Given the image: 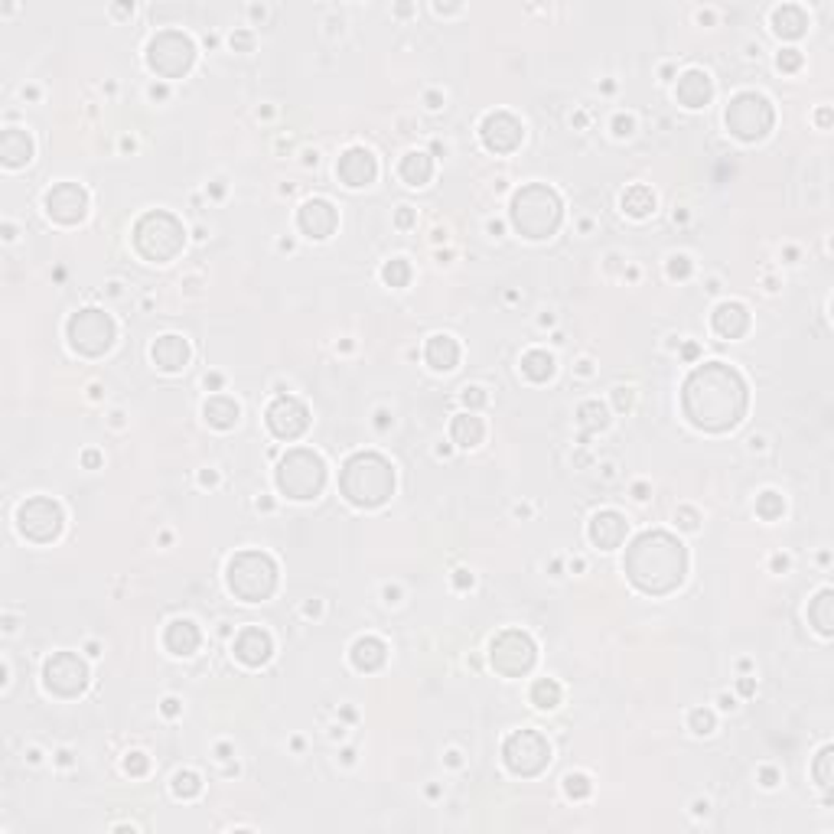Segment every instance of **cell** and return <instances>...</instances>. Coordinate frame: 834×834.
<instances>
[{
  "label": "cell",
  "mask_w": 834,
  "mask_h": 834,
  "mask_svg": "<svg viewBox=\"0 0 834 834\" xmlns=\"http://www.w3.org/2000/svg\"><path fill=\"white\" fill-rule=\"evenodd\" d=\"M749 407L747 378L727 362H701L681 385V414L704 434H730Z\"/></svg>",
  "instance_id": "6da1fadb"
},
{
  "label": "cell",
  "mask_w": 834,
  "mask_h": 834,
  "mask_svg": "<svg viewBox=\"0 0 834 834\" xmlns=\"http://www.w3.org/2000/svg\"><path fill=\"white\" fill-rule=\"evenodd\" d=\"M623 570L636 590L648 597H668L688 578V548L671 531H642L626 548Z\"/></svg>",
  "instance_id": "7a4b0ae2"
},
{
  "label": "cell",
  "mask_w": 834,
  "mask_h": 834,
  "mask_svg": "<svg viewBox=\"0 0 834 834\" xmlns=\"http://www.w3.org/2000/svg\"><path fill=\"white\" fill-rule=\"evenodd\" d=\"M339 492L356 508H378L395 496V467L382 453H352L339 469Z\"/></svg>",
  "instance_id": "3957f363"
},
{
  "label": "cell",
  "mask_w": 834,
  "mask_h": 834,
  "mask_svg": "<svg viewBox=\"0 0 834 834\" xmlns=\"http://www.w3.org/2000/svg\"><path fill=\"white\" fill-rule=\"evenodd\" d=\"M508 218H512L515 232L531 242H545L561 228L564 218V203L561 196L554 193L548 183H525L518 193L512 196L508 206Z\"/></svg>",
  "instance_id": "277c9868"
},
{
  "label": "cell",
  "mask_w": 834,
  "mask_h": 834,
  "mask_svg": "<svg viewBox=\"0 0 834 834\" xmlns=\"http://www.w3.org/2000/svg\"><path fill=\"white\" fill-rule=\"evenodd\" d=\"M134 251L150 261V265H166L180 255L186 245V228L173 212L166 209H150L134 222Z\"/></svg>",
  "instance_id": "5b68a950"
},
{
  "label": "cell",
  "mask_w": 834,
  "mask_h": 834,
  "mask_svg": "<svg viewBox=\"0 0 834 834\" xmlns=\"http://www.w3.org/2000/svg\"><path fill=\"white\" fill-rule=\"evenodd\" d=\"M277 561L265 551H238L226 564L228 590L245 603H265L277 590Z\"/></svg>",
  "instance_id": "8992f818"
},
{
  "label": "cell",
  "mask_w": 834,
  "mask_h": 834,
  "mask_svg": "<svg viewBox=\"0 0 834 834\" xmlns=\"http://www.w3.org/2000/svg\"><path fill=\"white\" fill-rule=\"evenodd\" d=\"M274 479H277V489L281 496L294 502H310L317 499L327 486V463L317 450H306V447H294L281 457L277 469H274Z\"/></svg>",
  "instance_id": "52a82bcc"
},
{
  "label": "cell",
  "mask_w": 834,
  "mask_h": 834,
  "mask_svg": "<svg viewBox=\"0 0 834 834\" xmlns=\"http://www.w3.org/2000/svg\"><path fill=\"white\" fill-rule=\"evenodd\" d=\"M724 121H727V131H730L737 141L757 144L772 131V125H776V111H772V105H769L766 95L740 92L727 102Z\"/></svg>",
  "instance_id": "ba28073f"
},
{
  "label": "cell",
  "mask_w": 834,
  "mask_h": 834,
  "mask_svg": "<svg viewBox=\"0 0 834 834\" xmlns=\"http://www.w3.org/2000/svg\"><path fill=\"white\" fill-rule=\"evenodd\" d=\"M65 339H69V346L78 352V356L98 359V356H105V352L115 346L117 327H115V320H111V313L98 310V306H85V310H78L69 317V323H65Z\"/></svg>",
  "instance_id": "9c48e42d"
},
{
  "label": "cell",
  "mask_w": 834,
  "mask_h": 834,
  "mask_svg": "<svg viewBox=\"0 0 834 834\" xmlns=\"http://www.w3.org/2000/svg\"><path fill=\"white\" fill-rule=\"evenodd\" d=\"M147 65L160 78H183L196 65V43L180 30H160L147 43Z\"/></svg>",
  "instance_id": "30bf717a"
},
{
  "label": "cell",
  "mask_w": 834,
  "mask_h": 834,
  "mask_svg": "<svg viewBox=\"0 0 834 834\" xmlns=\"http://www.w3.org/2000/svg\"><path fill=\"white\" fill-rule=\"evenodd\" d=\"M502 763L512 776H522V779L541 776L551 763V743L538 730H515L502 743Z\"/></svg>",
  "instance_id": "8fae6325"
},
{
  "label": "cell",
  "mask_w": 834,
  "mask_h": 834,
  "mask_svg": "<svg viewBox=\"0 0 834 834\" xmlns=\"http://www.w3.org/2000/svg\"><path fill=\"white\" fill-rule=\"evenodd\" d=\"M489 662L502 678H525L538 662V646L528 632L506 629L489 642Z\"/></svg>",
  "instance_id": "7c38bea8"
},
{
  "label": "cell",
  "mask_w": 834,
  "mask_h": 834,
  "mask_svg": "<svg viewBox=\"0 0 834 834\" xmlns=\"http://www.w3.org/2000/svg\"><path fill=\"white\" fill-rule=\"evenodd\" d=\"M16 528H20L24 538L36 541V545H49V541L63 535L65 512L49 496H33V499L20 502V508H16Z\"/></svg>",
  "instance_id": "4fadbf2b"
},
{
  "label": "cell",
  "mask_w": 834,
  "mask_h": 834,
  "mask_svg": "<svg viewBox=\"0 0 834 834\" xmlns=\"http://www.w3.org/2000/svg\"><path fill=\"white\" fill-rule=\"evenodd\" d=\"M88 665L82 655L75 652H55L43 665V685L53 691L55 698H78L88 688Z\"/></svg>",
  "instance_id": "5bb4252c"
},
{
  "label": "cell",
  "mask_w": 834,
  "mask_h": 834,
  "mask_svg": "<svg viewBox=\"0 0 834 834\" xmlns=\"http://www.w3.org/2000/svg\"><path fill=\"white\" fill-rule=\"evenodd\" d=\"M43 206H46V216L59 226H78L88 216V193L78 183H55Z\"/></svg>",
  "instance_id": "9a60e30c"
},
{
  "label": "cell",
  "mask_w": 834,
  "mask_h": 834,
  "mask_svg": "<svg viewBox=\"0 0 834 834\" xmlns=\"http://www.w3.org/2000/svg\"><path fill=\"white\" fill-rule=\"evenodd\" d=\"M267 427L277 440H296L304 437L306 427H310V411H306L304 401L290 398V395H281L267 405Z\"/></svg>",
  "instance_id": "2e32d148"
},
{
  "label": "cell",
  "mask_w": 834,
  "mask_h": 834,
  "mask_svg": "<svg viewBox=\"0 0 834 834\" xmlns=\"http://www.w3.org/2000/svg\"><path fill=\"white\" fill-rule=\"evenodd\" d=\"M479 137H483L486 150H492V154H512L525 141V127L508 111H489L483 117V125H479Z\"/></svg>",
  "instance_id": "e0dca14e"
},
{
  "label": "cell",
  "mask_w": 834,
  "mask_h": 834,
  "mask_svg": "<svg viewBox=\"0 0 834 834\" xmlns=\"http://www.w3.org/2000/svg\"><path fill=\"white\" fill-rule=\"evenodd\" d=\"M336 176H339V183H346L349 189L372 186L375 176H378V160H375L372 150L349 147L339 160H336Z\"/></svg>",
  "instance_id": "ac0fdd59"
},
{
  "label": "cell",
  "mask_w": 834,
  "mask_h": 834,
  "mask_svg": "<svg viewBox=\"0 0 834 834\" xmlns=\"http://www.w3.org/2000/svg\"><path fill=\"white\" fill-rule=\"evenodd\" d=\"M296 226H300V232H304L306 238L323 242V238H329V235L336 232V226H339V212H336V206L329 203V199H306V203L300 206V212H296Z\"/></svg>",
  "instance_id": "d6986e66"
},
{
  "label": "cell",
  "mask_w": 834,
  "mask_h": 834,
  "mask_svg": "<svg viewBox=\"0 0 834 834\" xmlns=\"http://www.w3.org/2000/svg\"><path fill=\"white\" fill-rule=\"evenodd\" d=\"M626 531H629L626 515H619L617 508H603V512H597L590 518L587 535H590V541L600 548V551H617V548L626 541Z\"/></svg>",
  "instance_id": "ffe728a7"
},
{
  "label": "cell",
  "mask_w": 834,
  "mask_h": 834,
  "mask_svg": "<svg viewBox=\"0 0 834 834\" xmlns=\"http://www.w3.org/2000/svg\"><path fill=\"white\" fill-rule=\"evenodd\" d=\"M232 648H235V658H238L242 665H248V668H261V665L271 658L274 642L261 626H245V629L235 636Z\"/></svg>",
  "instance_id": "44dd1931"
},
{
  "label": "cell",
  "mask_w": 834,
  "mask_h": 834,
  "mask_svg": "<svg viewBox=\"0 0 834 834\" xmlns=\"http://www.w3.org/2000/svg\"><path fill=\"white\" fill-rule=\"evenodd\" d=\"M150 359H154V366L160 368V372H170V375L183 372V368L189 366V343L183 336L166 333V336H160V339H154Z\"/></svg>",
  "instance_id": "7402d4cb"
},
{
  "label": "cell",
  "mask_w": 834,
  "mask_h": 834,
  "mask_svg": "<svg viewBox=\"0 0 834 834\" xmlns=\"http://www.w3.org/2000/svg\"><path fill=\"white\" fill-rule=\"evenodd\" d=\"M675 98H678L685 108H704V105L714 98V82L704 69H688L678 75V85H675Z\"/></svg>",
  "instance_id": "603a6c76"
},
{
  "label": "cell",
  "mask_w": 834,
  "mask_h": 834,
  "mask_svg": "<svg viewBox=\"0 0 834 834\" xmlns=\"http://www.w3.org/2000/svg\"><path fill=\"white\" fill-rule=\"evenodd\" d=\"M710 327H714V333L720 339H740L749 329V310L743 304H737V300H724V304H718L714 313H710Z\"/></svg>",
  "instance_id": "cb8c5ba5"
},
{
  "label": "cell",
  "mask_w": 834,
  "mask_h": 834,
  "mask_svg": "<svg viewBox=\"0 0 834 834\" xmlns=\"http://www.w3.org/2000/svg\"><path fill=\"white\" fill-rule=\"evenodd\" d=\"M33 160V137L24 127H7L0 134V164L7 170H20Z\"/></svg>",
  "instance_id": "d4e9b609"
},
{
  "label": "cell",
  "mask_w": 834,
  "mask_h": 834,
  "mask_svg": "<svg viewBox=\"0 0 834 834\" xmlns=\"http://www.w3.org/2000/svg\"><path fill=\"white\" fill-rule=\"evenodd\" d=\"M199 642H203V632H199V626H196L193 619H173V623H166L164 646L170 655H176V658H189V655L199 648Z\"/></svg>",
  "instance_id": "484cf974"
},
{
  "label": "cell",
  "mask_w": 834,
  "mask_h": 834,
  "mask_svg": "<svg viewBox=\"0 0 834 834\" xmlns=\"http://www.w3.org/2000/svg\"><path fill=\"white\" fill-rule=\"evenodd\" d=\"M424 359L434 372H453L460 366V343L450 333H434L424 346Z\"/></svg>",
  "instance_id": "4316f807"
},
{
  "label": "cell",
  "mask_w": 834,
  "mask_h": 834,
  "mask_svg": "<svg viewBox=\"0 0 834 834\" xmlns=\"http://www.w3.org/2000/svg\"><path fill=\"white\" fill-rule=\"evenodd\" d=\"M385 658H388V646L378 636H362L349 648V662L356 671H378L385 665Z\"/></svg>",
  "instance_id": "83f0119b"
},
{
  "label": "cell",
  "mask_w": 834,
  "mask_h": 834,
  "mask_svg": "<svg viewBox=\"0 0 834 834\" xmlns=\"http://www.w3.org/2000/svg\"><path fill=\"white\" fill-rule=\"evenodd\" d=\"M203 417L209 427L232 430L235 424L242 421V407H238V401L228 398V395H212V398L203 405Z\"/></svg>",
  "instance_id": "f1b7e54d"
},
{
  "label": "cell",
  "mask_w": 834,
  "mask_h": 834,
  "mask_svg": "<svg viewBox=\"0 0 834 834\" xmlns=\"http://www.w3.org/2000/svg\"><path fill=\"white\" fill-rule=\"evenodd\" d=\"M483 437H486V424H483V417H476L473 411L457 414V417L450 421V440L457 447H463V450L479 447L483 444Z\"/></svg>",
  "instance_id": "f546056e"
},
{
  "label": "cell",
  "mask_w": 834,
  "mask_h": 834,
  "mask_svg": "<svg viewBox=\"0 0 834 834\" xmlns=\"http://www.w3.org/2000/svg\"><path fill=\"white\" fill-rule=\"evenodd\" d=\"M809 26V14L799 4H782L772 10V33L782 39H799Z\"/></svg>",
  "instance_id": "4dcf8cb0"
},
{
  "label": "cell",
  "mask_w": 834,
  "mask_h": 834,
  "mask_svg": "<svg viewBox=\"0 0 834 834\" xmlns=\"http://www.w3.org/2000/svg\"><path fill=\"white\" fill-rule=\"evenodd\" d=\"M398 176L407 186H427L430 176H434V156H427L424 150H411V154L401 156Z\"/></svg>",
  "instance_id": "1f68e13d"
},
{
  "label": "cell",
  "mask_w": 834,
  "mask_h": 834,
  "mask_svg": "<svg viewBox=\"0 0 834 834\" xmlns=\"http://www.w3.org/2000/svg\"><path fill=\"white\" fill-rule=\"evenodd\" d=\"M554 372H558V366H554V356L545 349H531L522 356V375L528 378V382H551Z\"/></svg>",
  "instance_id": "d6a6232c"
},
{
  "label": "cell",
  "mask_w": 834,
  "mask_h": 834,
  "mask_svg": "<svg viewBox=\"0 0 834 834\" xmlns=\"http://www.w3.org/2000/svg\"><path fill=\"white\" fill-rule=\"evenodd\" d=\"M619 206H623L626 216L632 218H648L655 212V193L648 186H642V183H636V186H629L623 193V199H619Z\"/></svg>",
  "instance_id": "836d02e7"
},
{
  "label": "cell",
  "mask_w": 834,
  "mask_h": 834,
  "mask_svg": "<svg viewBox=\"0 0 834 834\" xmlns=\"http://www.w3.org/2000/svg\"><path fill=\"white\" fill-rule=\"evenodd\" d=\"M809 623L821 632V636H831L834 632V593L821 590L815 600L809 603Z\"/></svg>",
  "instance_id": "e575fe53"
},
{
  "label": "cell",
  "mask_w": 834,
  "mask_h": 834,
  "mask_svg": "<svg viewBox=\"0 0 834 834\" xmlns=\"http://www.w3.org/2000/svg\"><path fill=\"white\" fill-rule=\"evenodd\" d=\"M531 704L538 710H554L561 704V685L554 678H538L531 685Z\"/></svg>",
  "instance_id": "d590c367"
},
{
  "label": "cell",
  "mask_w": 834,
  "mask_h": 834,
  "mask_svg": "<svg viewBox=\"0 0 834 834\" xmlns=\"http://www.w3.org/2000/svg\"><path fill=\"white\" fill-rule=\"evenodd\" d=\"M578 421L584 427V434H597V430H603L609 424V411L600 401H584L578 411Z\"/></svg>",
  "instance_id": "8d00e7d4"
},
{
  "label": "cell",
  "mask_w": 834,
  "mask_h": 834,
  "mask_svg": "<svg viewBox=\"0 0 834 834\" xmlns=\"http://www.w3.org/2000/svg\"><path fill=\"white\" fill-rule=\"evenodd\" d=\"M782 512H786V499H782L779 492H759L757 496V515L763 518V522H776V518H782Z\"/></svg>",
  "instance_id": "74e56055"
},
{
  "label": "cell",
  "mask_w": 834,
  "mask_h": 834,
  "mask_svg": "<svg viewBox=\"0 0 834 834\" xmlns=\"http://www.w3.org/2000/svg\"><path fill=\"white\" fill-rule=\"evenodd\" d=\"M382 281L388 284V287H407L411 284V265H407V257H391L388 265L382 267Z\"/></svg>",
  "instance_id": "f35d334b"
},
{
  "label": "cell",
  "mask_w": 834,
  "mask_h": 834,
  "mask_svg": "<svg viewBox=\"0 0 834 834\" xmlns=\"http://www.w3.org/2000/svg\"><path fill=\"white\" fill-rule=\"evenodd\" d=\"M203 792V779L193 769H180L173 776V796L176 799H196Z\"/></svg>",
  "instance_id": "ab89813d"
},
{
  "label": "cell",
  "mask_w": 834,
  "mask_h": 834,
  "mask_svg": "<svg viewBox=\"0 0 834 834\" xmlns=\"http://www.w3.org/2000/svg\"><path fill=\"white\" fill-rule=\"evenodd\" d=\"M831 763H834V749L825 747L819 757H815V766H811V772H815V782H819L821 789H831V779H834V776H831Z\"/></svg>",
  "instance_id": "60d3db41"
},
{
  "label": "cell",
  "mask_w": 834,
  "mask_h": 834,
  "mask_svg": "<svg viewBox=\"0 0 834 834\" xmlns=\"http://www.w3.org/2000/svg\"><path fill=\"white\" fill-rule=\"evenodd\" d=\"M714 710H708V708H694L691 714H688V727H691L698 737H708V733H714Z\"/></svg>",
  "instance_id": "b9f144b4"
},
{
  "label": "cell",
  "mask_w": 834,
  "mask_h": 834,
  "mask_svg": "<svg viewBox=\"0 0 834 834\" xmlns=\"http://www.w3.org/2000/svg\"><path fill=\"white\" fill-rule=\"evenodd\" d=\"M590 779H587L584 772H570V776H564V792H568V799H587L590 796Z\"/></svg>",
  "instance_id": "7bdbcfd3"
},
{
  "label": "cell",
  "mask_w": 834,
  "mask_h": 834,
  "mask_svg": "<svg viewBox=\"0 0 834 834\" xmlns=\"http://www.w3.org/2000/svg\"><path fill=\"white\" fill-rule=\"evenodd\" d=\"M147 769H150V759H147V753H127L125 757V772L127 776H147Z\"/></svg>",
  "instance_id": "ee69618b"
},
{
  "label": "cell",
  "mask_w": 834,
  "mask_h": 834,
  "mask_svg": "<svg viewBox=\"0 0 834 834\" xmlns=\"http://www.w3.org/2000/svg\"><path fill=\"white\" fill-rule=\"evenodd\" d=\"M776 65H779L782 72H799L802 69V53H799V49H782V53L776 55Z\"/></svg>",
  "instance_id": "f6af8a7d"
},
{
  "label": "cell",
  "mask_w": 834,
  "mask_h": 834,
  "mask_svg": "<svg viewBox=\"0 0 834 834\" xmlns=\"http://www.w3.org/2000/svg\"><path fill=\"white\" fill-rule=\"evenodd\" d=\"M688 274H691V261H688V255H671L668 257V277L685 281Z\"/></svg>",
  "instance_id": "bcb514c9"
},
{
  "label": "cell",
  "mask_w": 834,
  "mask_h": 834,
  "mask_svg": "<svg viewBox=\"0 0 834 834\" xmlns=\"http://www.w3.org/2000/svg\"><path fill=\"white\" fill-rule=\"evenodd\" d=\"M486 401H489V395H486V388H479V385H467V388H463V405H467L469 411L483 407Z\"/></svg>",
  "instance_id": "7dc6e473"
},
{
  "label": "cell",
  "mask_w": 834,
  "mask_h": 834,
  "mask_svg": "<svg viewBox=\"0 0 834 834\" xmlns=\"http://www.w3.org/2000/svg\"><path fill=\"white\" fill-rule=\"evenodd\" d=\"M675 522H678L685 531H698V522H701V518H698L694 508H678V512H675Z\"/></svg>",
  "instance_id": "c3c4849f"
},
{
  "label": "cell",
  "mask_w": 834,
  "mask_h": 834,
  "mask_svg": "<svg viewBox=\"0 0 834 834\" xmlns=\"http://www.w3.org/2000/svg\"><path fill=\"white\" fill-rule=\"evenodd\" d=\"M632 127H636V121H632L629 115H617V117H613V134H617V137H629Z\"/></svg>",
  "instance_id": "681fc988"
},
{
  "label": "cell",
  "mask_w": 834,
  "mask_h": 834,
  "mask_svg": "<svg viewBox=\"0 0 834 834\" xmlns=\"http://www.w3.org/2000/svg\"><path fill=\"white\" fill-rule=\"evenodd\" d=\"M251 46H255V36H251V33H235L232 36V49H238V53H251Z\"/></svg>",
  "instance_id": "f907efd6"
},
{
  "label": "cell",
  "mask_w": 834,
  "mask_h": 834,
  "mask_svg": "<svg viewBox=\"0 0 834 834\" xmlns=\"http://www.w3.org/2000/svg\"><path fill=\"white\" fill-rule=\"evenodd\" d=\"M613 401H617V411H629L632 407V388H617L613 391Z\"/></svg>",
  "instance_id": "816d5d0a"
},
{
  "label": "cell",
  "mask_w": 834,
  "mask_h": 834,
  "mask_svg": "<svg viewBox=\"0 0 834 834\" xmlns=\"http://www.w3.org/2000/svg\"><path fill=\"white\" fill-rule=\"evenodd\" d=\"M395 222H398V228H411L414 222H417V216H414V209H411V206H401V209H398V216H395Z\"/></svg>",
  "instance_id": "f5cc1de1"
},
{
  "label": "cell",
  "mask_w": 834,
  "mask_h": 834,
  "mask_svg": "<svg viewBox=\"0 0 834 834\" xmlns=\"http://www.w3.org/2000/svg\"><path fill=\"white\" fill-rule=\"evenodd\" d=\"M453 587H457V590L473 587V574H469V570H457V574H453Z\"/></svg>",
  "instance_id": "db71d44e"
},
{
  "label": "cell",
  "mask_w": 834,
  "mask_h": 834,
  "mask_svg": "<svg viewBox=\"0 0 834 834\" xmlns=\"http://www.w3.org/2000/svg\"><path fill=\"white\" fill-rule=\"evenodd\" d=\"M759 779H763L766 789H772L776 782H779V772H776V769H763V772H759Z\"/></svg>",
  "instance_id": "11a10c76"
},
{
  "label": "cell",
  "mask_w": 834,
  "mask_h": 834,
  "mask_svg": "<svg viewBox=\"0 0 834 834\" xmlns=\"http://www.w3.org/2000/svg\"><path fill=\"white\" fill-rule=\"evenodd\" d=\"M164 714H166V718H176V714H180V701H176V698H166V701H164Z\"/></svg>",
  "instance_id": "9f6ffc18"
},
{
  "label": "cell",
  "mask_w": 834,
  "mask_h": 834,
  "mask_svg": "<svg viewBox=\"0 0 834 834\" xmlns=\"http://www.w3.org/2000/svg\"><path fill=\"white\" fill-rule=\"evenodd\" d=\"M82 463H85L88 469H95V467H98V463H102V457H98V453H95V450H85V453H82Z\"/></svg>",
  "instance_id": "6f0895ef"
},
{
  "label": "cell",
  "mask_w": 834,
  "mask_h": 834,
  "mask_svg": "<svg viewBox=\"0 0 834 834\" xmlns=\"http://www.w3.org/2000/svg\"><path fill=\"white\" fill-rule=\"evenodd\" d=\"M819 125H821V127L831 125V108H821V111H819Z\"/></svg>",
  "instance_id": "680465c9"
},
{
  "label": "cell",
  "mask_w": 834,
  "mask_h": 834,
  "mask_svg": "<svg viewBox=\"0 0 834 834\" xmlns=\"http://www.w3.org/2000/svg\"><path fill=\"white\" fill-rule=\"evenodd\" d=\"M317 613H320V603H317V600L306 603V617H317Z\"/></svg>",
  "instance_id": "91938a15"
},
{
  "label": "cell",
  "mask_w": 834,
  "mask_h": 834,
  "mask_svg": "<svg viewBox=\"0 0 834 834\" xmlns=\"http://www.w3.org/2000/svg\"><path fill=\"white\" fill-rule=\"evenodd\" d=\"M427 108H440V95H427Z\"/></svg>",
  "instance_id": "94428289"
},
{
  "label": "cell",
  "mask_w": 834,
  "mask_h": 834,
  "mask_svg": "<svg viewBox=\"0 0 834 834\" xmlns=\"http://www.w3.org/2000/svg\"><path fill=\"white\" fill-rule=\"evenodd\" d=\"M434 10H437V14H453V10H460V7H444V4H434Z\"/></svg>",
  "instance_id": "6125c7cd"
},
{
  "label": "cell",
  "mask_w": 834,
  "mask_h": 834,
  "mask_svg": "<svg viewBox=\"0 0 834 834\" xmlns=\"http://www.w3.org/2000/svg\"><path fill=\"white\" fill-rule=\"evenodd\" d=\"M720 708H724V710H730V708H733V698H727V694H720Z\"/></svg>",
  "instance_id": "be15d7a7"
},
{
  "label": "cell",
  "mask_w": 834,
  "mask_h": 834,
  "mask_svg": "<svg viewBox=\"0 0 834 834\" xmlns=\"http://www.w3.org/2000/svg\"><path fill=\"white\" fill-rule=\"evenodd\" d=\"M708 811V802H694V815H704Z\"/></svg>",
  "instance_id": "e7e4bbea"
},
{
  "label": "cell",
  "mask_w": 834,
  "mask_h": 834,
  "mask_svg": "<svg viewBox=\"0 0 834 834\" xmlns=\"http://www.w3.org/2000/svg\"><path fill=\"white\" fill-rule=\"evenodd\" d=\"M740 691L743 694H753V681H740Z\"/></svg>",
  "instance_id": "03108f58"
}]
</instances>
